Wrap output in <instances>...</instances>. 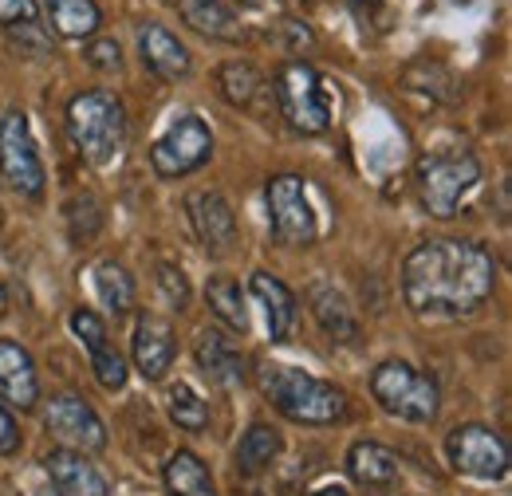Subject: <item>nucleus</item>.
I'll use <instances>...</instances> for the list:
<instances>
[{"instance_id": "1", "label": "nucleus", "mask_w": 512, "mask_h": 496, "mask_svg": "<svg viewBox=\"0 0 512 496\" xmlns=\"http://www.w3.org/2000/svg\"><path fill=\"white\" fill-rule=\"evenodd\" d=\"M497 288V260L489 248L461 237L422 241L402 264L406 308L422 319L473 315Z\"/></svg>"}, {"instance_id": "2", "label": "nucleus", "mask_w": 512, "mask_h": 496, "mask_svg": "<svg viewBox=\"0 0 512 496\" xmlns=\"http://www.w3.org/2000/svg\"><path fill=\"white\" fill-rule=\"evenodd\" d=\"M260 390L288 422H300V426H335L347 414V394L339 386L323 382L316 374L296 371V367L264 363Z\"/></svg>"}, {"instance_id": "3", "label": "nucleus", "mask_w": 512, "mask_h": 496, "mask_svg": "<svg viewBox=\"0 0 512 496\" xmlns=\"http://www.w3.org/2000/svg\"><path fill=\"white\" fill-rule=\"evenodd\" d=\"M67 130L91 166H111L127 146V107L111 91H83L67 103Z\"/></svg>"}, {"instance_id": "4", "label": "nucleus", "mask_w": 512, "mask_h": 496, "mask_svg": "<svg viewBox=\"0 0 512 496\" xmlns=\"http://www.w3.org/2000/svg\"><path fill=\"white\" fill-rule=\"evenodd\" d=\"M418 197L426 205L430 217L449 221L457 217L461 201L469 197V189L481 182V162L469 150H453V154H426L418 162Z\"/></svg>"}, {"instance_id": "5", "label": "nucleus", "mask_w": 512, "mask_h": 496, "mask_svg": "<svg viewBox=\"0 0 512 496\" xmlns=\"http://www.w3.org/2000/svg\"><path fill=\"white\" fill-rule=\"evenodd\" d=\"M371 394L383 406L386 414L402 418V422H434L438 418V382L430 374H422L418 367L402 363V359H386L379 371L371 374Z\"/></svg>"}, {"instance_id": "6", "label": "nucleus", "mask_w": 512, "mask_h": 496, "mask_svg": "<svg viewBox=\"0 0 512 496\" xmlns=\"http://www.w3.org/2000/svg\"><path fill=\"white\" fill-rule=\"evenodd\" d=\"M276 103L284 111V119L300 134H323L331 126L335 103H331V87L312 63L292 60L276 71Z\"/></svg>"}, {"instance_id": "7", "label": "nucleus", "mask_w": 512, "mask_h": 496, "mask_svg": "<svg viewBox=\"0 0 512 496\" xmlns=\"http://www.w3.org/2000/svg\"><path fill=\"white\" fill-rule=\"evenodd\" d=\"M0 178L8 182L12 193L20 197H44V162L36 154V138H32V126L24 111H8L0 119Z\"/></svg>"}, {"instance_id": "8", "label": "nucleus", "mask_w": 512, "mask_h": 496, "mask_svg": "<svg viewBox=\"0 0 512 496\" xmlns=\"http://www.w3.org/2000/svg\"><path fill=\"white\" fill-rule=\"evenodd\" d=\"M268 225H272V237L288 248H304L316 241L320 225L300 174H276L268 182Z\"/></svg>"}, {"instance_id": "9", "label": "nucleus", "mask_w": 512, "mask_h": 496, "mask_svg": "<svg viewBox=\"0 0 512 496\" xmlns=\"http://www.w3.org/2000/svg\"><path fill=\"white\" fill-rule=\"evenodd\" d=\"M213 154V134L197 115H182L154 146H150V166L158 178H186L201 170Z\"/></svg>"}, {"instance_id": "10", "label": "nucleus", "mask_w": 512, "mask_h": 496, "mask_svg": "<svg viewBox=\"0 0 512 496\" xmlns=\"http://www.w3.org/2000/svg\"><path fill=\"white\" fill-rule=\"evenodd\" d=\"M449 465L461 473V477H473V481H501L509 473V445L505 437L489 426H457L449 434Z\"/></svg>"}, {"instance_id": "11", "label": "nucleus", "mask_w": 512, "mask_h": 496, "mask_svg": "<svg viewBox=\"0 0 512 496\" xmlns=\"http://www.w3.org/2000/svg\"><path fill=\"white\" fill-rule=\"evenodd\" d=\"M44 426L48 434H56L64 441V449H87V453H99L107 445V430H103V418L87 406V398L79 394H60L52 398L48 414H44Z\"/></svg>"}, {"instance_id": "12", "label": "nucleus", "mask_w": 512, "mask_h": 496, "mask_svg": "<svg viewBox=\"0 0 512 496\" xmlns=\"http://www.w3.org/2000/svg\"><path fill=\"white\" fill-rule=\"evenodd\" d=\"M186 209H190L193 233H197V241L205 245V252H209V256H229L233 245H237V213H233V205L225 201V193H217V189H197V193H190Z\"/></svg>"}, {"instance_id": "13", "label": "nucleus", "mask_w": 512, "mask_h": 496, "mask_svg": "<svg viewBox=\"0 0 512 496\" xmlns=\"http://www.w3.org/2000/svg\"><path fill=\"white\" fill-rule=\"evenodd\" d=\"M130 351H134V367L146 382L166 378V371L174 367V351H178L174 347V327L166 319H158V315H142L138 327H134Z\"/></svg>"}, {"instance_id": "14", "label": "nucleus", "mask_w": 512, "mask_h": 496, "mask_svg": "<svg viewBox=\"0 0 512 496\" xmlns=\"http://www.w3.org/2000/svg\"><path fill=\"white\" fill-rule=\"evenodd\" d=\"M138 56L166 83H178V79H186L193 71L190 48L170 28H162V24H142L138 28Z\"/></svg>"}, {"instance_id": "15", "label": "nucleus", "mask_w": 512, "mask_h": 496, "mask_svg": "<svg viewBox=\"0 0 512 496\" xmlns=\"http://www.w3.org/2000/svg\"><path fill=\"white\" fill-rule=\"evenodd\" d=\"M44 469L60 496H111L107 477L79 453V449H52L44 457Z\"/></svg>"}, {"instance_id": "16", "label": "nucleus", "mask_w": 512, "mask_h": 496, "mask_svg": "<svg viewBox=\"0 0 512 496\" xmlns=\"http://www.w3.org/2000/svg\"><path fill=\"white\" fill-rule=\"evenodd\" d=\"M0 394L8 406L32 410L40 402V374L16 339H0Z\"/></svg>"}, {"instance_id": "17", "label": "nucleus", "mask_w": 512, "mask_h": 496, "mask_svg": "<svg viewBox=\"0 0 512 496\" xmlns=\"http://www.w3.org/2000/svg\"><path fill=\"white\" fill-rule=\"evenodd\" d=\"M308 304H312L316 323L331 335V343H355L359 339V315L331 280H316L308 288Z\"/></svg>"}, {"instance_id": "18", "label": "nucleus", "mask_w": 512, "mask_h": 496, "mask_svg": "<svg viewBox=\"0 0 512 496\" xmlns=\"http://www.w3.org/2000/svg\"><path fill=\"white\" fill-rule=\"evenodd\" d=\"M193 355H197L201 374H205L209 382H217V386H237V382L245 378V355H241L217 327H201Z\"/></svg>"}, {"instance_id": "19", "label": "nucleus", "mask_w": 512, "mask_h": 496, "mask_svg": "<svg viewBox=\"0 0 512 496\" xmlns=\"http://www.w3.org/2000/svg\"><path fill=\"white\" fill-rule=\"evenodd\" d=\"M178 16L190 24L193 32L209 36V40H225V44H237L245 36L237 12L225 4V0H178Z\"/></svg>"}, {"instance_id": "20", "label": "nucleus", "mask_w": 512, "mask_h": 496, "mask_svg": "<svg viewBox=\"0 0 512 496\" xmlns=\"http://www.w3.org/2000/svg\"><path fill=\"white\" fill-rule=\"evenodd\" d=\"M253 296L264 304V315H268V335L272 343H284L296 327V296L284 280H276L272 272H253Z\"/></svg>"}, {"instance_id": "21", "label": "nucleus", "mask_w": 512, "mask_h": 496, "mask_svg": "<svg viewBox=\"0 0 512 496\" xmlns=\"http://www.w3.org/2000/svg\"><path fill=\"white\" fill-rule=\"evenodd\" d=\"M347 473L363 489H386L398 477V457L379 441H355L351 453H347Z\"/></svg>"}, {"instance_id": "22", "label": "nucleus", "mask_w": 512, "mask_h": 496, "mask_svg": "<svg viewBox=\"0 0 512 496\" xmlns=\"http://www.w3.org/2000/svg\"><path fill=\"white\" fill-rule=\"evenodd\" d=\"M280 449H284V437L276 434L268 422H253L249 434L241 437L237 453H233V465H237L241 477H260V473L272 469V461L280 457Z\"/></svg>"}, {"instance_id": "23", "label": "nucleus", "mask_w": 512, "mask_h": 496, "mask_svg": "<svg viewBox=\"0 0 512 496\" xmlns=\"http://www.w3.org/2000/svg\"><path fill=\"white\" fill-rule=\"evenodd\" d=\"M44 8H48V24L64 40H87L103 24V12L95 0H44Z\"/></svg>"}, {"instance_id": "24", "label": "nucleus", "mask_w": 512, "mask_h": 496, "mask_svg": "<svg viewBox=\"0 0 512 496\" xmlns=\"http://www.w3.org/2000/svg\"><path fill=\"white\" fill-rule=\"evenodd\" d=\"M166 489H170V496H217L209 469L201 465V457H193L190 449H178L166 461Z\"/></svg>"}, {"instance_id": "25", "label": "nucleus", "mask_w": 512, "mask_h": 496, "mask_svg": "<svg viewBox=\"0 0 512 496\" xmlns=\"http://www.w3.org/2000/svg\"><path fill=\"white\" fill-rule=\"evenodd\" d=\"M95 288H99V300L111 308L115 319L134 311V296H138V288H134V276H130L119 260H103V264L95 268Z\"/></svg>"}, {"instance_id": "26", "label": "nucleus", "mask_w": 512, "mask_h": 496, "mask_svg": "<svg viewBox=\"0 0 512 496\" xmlns=\"http://www.w3.org/2000/svg\"><path fill=\"white\" fill-rule=\"evenodd\" d=\"M205 296H209V308H213V315H217L225 327H233L237 335H245V331H249L245 292H241V284H237V280H229V276H217V280H209Z\"/></svg>"}, {"instance_id": "27", "label": "nucleus", "mask_w": 512, "mask_h": 496, "mask_svg": "<svg viewBox=\"0 0 512 496\" xmlns=\"http://www.w3.org/2000/svg\"><path fill=\"white\" fill-rule=\"evenodd\" d=\"M217 87H221L225 103H233V107H253L256 95L264 91V75L256 71L253 63L233 60L217 71Z\"/></svg>"}, {"instance_id": "28", "label": "nucleus", "mask_w": 512, "mask_h": 496, "mask_svg": "<svg viewBox=\"0 0 512 496\" xmlns=\"http://www.w3.org/2000/svg\"><path fill=\"white\" fill-rule=\"evenodd\" d=\"M166 406H170V418H174L182 430H190V434H201V430L209 426V406L201 402V394L193 390L190 382H178V386H170V394H166Z\"/></svg>"}, {"instance_id": "29", "label": "nucleus", "mask_w": 512, "mask_h": 496, "mask_svg": "<svg viewBox=\"0 0 512 496\" xmlns=\"http://www.w3.org/2000/svg\"><path fill=\"white\" fill-rule=\"evenodd\" d=\"M91 371H95V378H99L103 390H123L130 378L127 359H123L119 351H111V347H103V351L91 355Z\"/></svg>"}, {"instance_id": "30", "label": "nucleus", "mask_w": 512, "mask_h": 496, "mask_svg": "<svg viewBox=\"0 0 512 496\" xmlns=\"http://www.w3.org/2000/svg\"><path fill=\"white\" fill-rule=\"evenodd\" d=\"M71 331H75V339H83V347H87L91 355L107 347V327H103V319H99L91 308L71 311Z\"/></svg>"}, {"instance_id": "31", "label": "nucleus", "mask_w": 512, "mask_h": 496, "mask_svg": "<svg viewBox=\"0 0 512 496\" xmlns=\"http://www.w3.org/2000/svg\"><path fill=\"white\" fill-rule=\"evenodd\" d=\"M158 288L166 292L174 311L190 308V280H186V272L178 264H158Z\"/></svg>"}, {"instance_id": "32", "label": "nucleus", "mask_w": 512, "mask_h": 496, "mask_svg": "<svg viewBox=\"0 0 512 496\" xmlns=\"http://www.w3.org/2000/svg\"><path fill=\"white\" fill-rule=\"evenodd\" d=\"M0 24L4 28L36 24V0H0Z\"/></svg>"}, {"instance_id": "33", "label": "nucleus", "mask_w": 512, "mask_h": 496, "mask_svg": "<svg viewBox=\"0 0 512 496\" xmlns=\"http://www.w3.org/2000/svg\"><path fill=\"white\" fill-rule=\"evenodd\" d=\"M87 63L99 67V71H119V67H123V52H119L115 40H95V44L87 48Z\"/></svg>"}, {"instance_id": "34", "label": "nucleus", "mask_w": 512, "mask_h": 496, "mask_svg": "<svg viewBox=\"0 0 512 496\" xmlns=\"http://www.w3.org/2000/svg\"><path fill=\"white\" fill-rule=\"evenodd\" d=\"M20 449V426L12 418V410L0 402V457H12Z\"/></svg>"}, {"instance_id": "35", "label": "nucleus", "mask_w": 512, "mask_h": 496, "mask_svg": "<svg viewBox=\"0 0 512 496\" xmlns=\"http://www.w3.org/2000/svg\"><path fill=\"white\" fill-rule=\"evenodd\" d=\"M347 4H351V12H355L363 24H375V20L386 16V0H347Z\"/></svg>"}, {"instance_id": "36", "label": "nucleus", "mask_w": 512, "mask_h": 496, "mask_svg": "<svg viewBox=\"0 0 512 496\" xmlns=\"http://www.w3.org/2000/svg\"><path fill=\"white\" fill-rule=\"evenodd\" d=\"M4 311H8V292H4V284H0V319H4Z\"/></svg>"}, {"instance_id": "37", "label": "nucleus", "mask_w": 512, "mask_h": 496, "mask_svg": "<svg viewBox=\"0 0 512 496\" xmlns=\"http://www.w3.org/2000/svg\"><path fill=\"white\" fill-rule=\"evenodd\" d=\"M241 4H245V8H268L272 0H241Z\"/></svg>"}, {"instance_id": "38", "label": "nucleus", "mask_w": 512, "mask_h": 496, "mask_svg": "<svg viewBox=\"0 0 512 496\" xmlns=\"http://www.w3.org/2000/svg\"><path fill=\"white\" fill-rule=\"evenodd\" d=\"M312 496H347V493H343V489L335 485V489H320V493H312Z\"/></svg>"}, {"instance_id": "39", "label": "nucleus", "mask_w": 512, "mask_h": 496, "mask_svg": "<svg viewBox=\"0 0 512 496\" xmlns=\"http://www.w3.org/2000/svg\"><path fill=\"white\" fill-rule=\"evenodd\" d=\"M296 4H316V0H296Z\"/></svg>"}, {"instance_id": "40", "label": "nucleus", "mask_w": 512, "mask_h": 496, "mask_svg": "<svg viewBox=\"0 0 512 496\" xmlns=\"http://www.w3.org/2000/svg\"><path fill=\"white\" fill-rule=\"evenodd\" d=\"M48 496H52V493H48Z\"/></svg>"}]
</instances>
